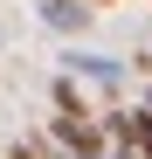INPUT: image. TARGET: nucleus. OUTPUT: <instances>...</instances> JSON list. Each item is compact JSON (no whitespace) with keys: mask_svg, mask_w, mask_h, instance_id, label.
<instances>
[{"mask_svg":"<svg viewBox=\"0 0 152 159\" xmlns=\"http://www.w3.org/2000/svg\"><path fill=\"white\" fill-rule=\"evenodd\" d=\"M56 139H62L76 159H104V131H97V118H56Z\"/></svg>","mask_w":152,"mask_h":159,"instance_id":"nucleus-1","label":"nucleus"},{"mask_svg":"<svg viewBox=\"0 0 152 159\" xmlns=\"http://www.w3.org/2000/svg\"><path fill=\"white\" fill-rule=\"evenodd\" d=\"M69 69H76V76H90V83H104V90L118 83V62H111V56H69Z\"/></svg>","mask_w":152,"mask_h":159,"instance_id":"nucleus-2","label":"nucleus"},{"mask_svg":"<svg viewBox=\"0 0 152 159\" xmlns=\"http://www.w3.org/2000/svg\"><path fill=\"white\" fill-rule=\"evenodd\" d=\"M111 125L132 139V152H138V159H152V118H111Z\"/></svg>","mask_w":152,"mask_h":159,"instance_id":"nucleus-3","label":"nucleus"},{"mask_svg":"<svg viewBox=\"0 0 152 159\" xmlns=\"http://www.w3.org/2000/svg\"><path fill=\"white\" fill-rule=\"evenodd\" d=\"M48 21H56V28H76V21H83V14H76L69 0H48Z\"/></svg>","mask_w":152,"mask_h":159,"instance_id":"nucleus-4","label":"nucleus"},{"mask_svg":"<svg viewBox=\"0 0 152 159\" xmlns=\"http://www.w3.org/2000/svg\"><path fill=\"white\" fill-rule=\"evenodd\" d=\"M7 159H35V152H28V145H14V152H7Z\"/></svg>","mask_w":152,"mask_h":159,"instance_id":"nucleus-5","label":"nucleus"},{"mask_svg":"<svg viewBox=\"0 0 152 159\" xmlns=\"http://www.w3.org/2000/svg\"><path fill=\"white\" fill-rule=\"evenodd\" d=\"M118 159H138V152H132V145H124V152H118Z\"/></svg>","mask_w":152,"mask_h":159,"instance_id":"nucleus-6","label":"nucleus"}]
</instances>
